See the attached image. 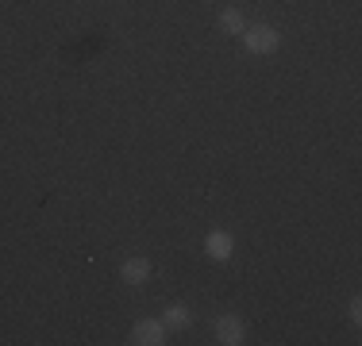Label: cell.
I'll return each instance as SVG.
<instances>
[{
  "label": "cell",
  "instance_id": "cell-5",
  "mask_svg": "<svg viewBox=\"0 0 362 346\" xmlns=\"http://www.w3.org/2000/svg\"><path fill=\"white\" fill-rule=\"evenodd\" d=\"M231 235L228 231H212L209 239H204V250H209V258H216V262H223V258H231Z\"/></svg>",
  "mask_w": 362,
  "mask_h": 346
},
{
  "label": "cell",
  "instance_id": "cell-3",
  "mask_svg": "<svg viewBox=\"0 0 362 346\" xmlns=\"http://www.w3.org/2000/svg\"><path fill=\"white\" fill-rule=\"evenodd\" d=\"M243 339H247V327H243V319H239V316H220L216 319V342L239 346Z\"/></svg>",
  "mask_w": 362,
  "mask_h": 346
},
{
  "label": "cell",
  "instance_id": "cell-2",
  "mask_svg": "<svg viewBox=\"0 0 362 346\" xmlns=\"http://www.w3.org/2000/svg\"><path fill=\"white\" fill-rule=\"evenodd\" d=\"M132 342L135 346H162L166 342V327H162V319H139V323L132 327Z\"/></svg>",
  "mask_w": 362,
  "mask_h": 346
},
{
  "label": "cell",
  "instance_id": "cell-1",
  "mask_svg": "<svg viewBox=\"0 0 362 346\" xmlns=\"http://www.w3.org/2000/svg\"><path fill=\"white\" fill-rule=\"evenodd\" d=\"M243 39H247V50H251V54H270V50L281 47V31L266 28V23H258V28H247Z\"/></svg>",
  "mask_w": 362,
  "mask_h": 346
},
{
  "label": "cell",
  "instance_id": "cell-4",
  "mask_svg": "<svg viewBox=\"0 0 362 346\" xmlns=\"http://www.w3.org/2000/svg\"><path fill=\"white\" fill-rule=\"evenodd\" d=\"M119 277H124L127 285H143L146 277H151V258H127V262L119 266Z\"/></svg>",
  "mask_w": 362,
  "mask_h": 346
},
{
  "label": "cell",
  "instance_id": "cell-8",
  "mask_svg": "<svg viewBox=\"0 0 362 346\" xmlns=\"http://www.w3.org/2000/svg\"><path fill=\"white\" fill-rule=\"evenodd\" d=\"M347 316H351V323H362V300L355 297L351 300V308H347Z\"/></svg>",
  "mask_w": 362,
  "mask_h": 346
},
{
  "label": "cell",
  "instance_id": "cell-7",
  "mask_svg": "<svg viewBox=\"0 0 362 346\" xmlns=\"http://www.w3.org/2000/svg\"><path fill=\"white\" fill-rule=\"evenodd\" d=\"M220 31H228V35H243V31H247L243 12H239V8H223V12H220Z\"/></svg>",
  "mask_w": 362,
  "mask_h": 346
},
{
  "label": "cell",
  "instance_id": "cell-6",
  "mask_svg": "<svg viewBox=\"0 0 362 346\" xmlns=\"http://www.w3.org/2000/svg\"><path fill=\"white\" fill-rule=\"evenodd\" d=\"M189 308L185 304H170L166 308V316H162V327H166V331H181V327H189Z\"/></svg>",
  "mask_w": 362,
  "mask_h": 346
}]
</instances>
